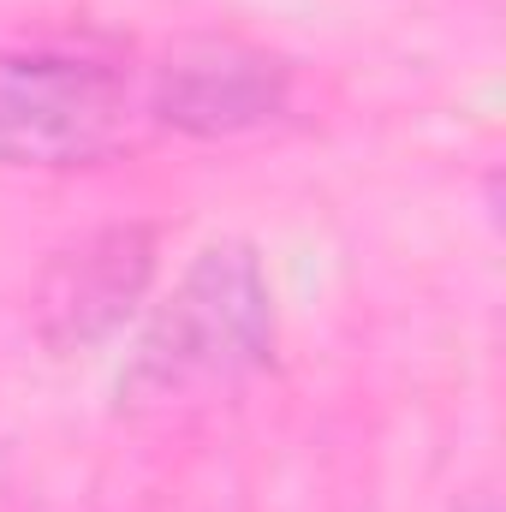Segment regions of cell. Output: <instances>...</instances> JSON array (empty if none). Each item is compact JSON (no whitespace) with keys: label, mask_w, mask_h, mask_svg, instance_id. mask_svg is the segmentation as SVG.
<instances>
[{"label":"cell","mask_w":506,"mask_h":512,"mask_svg":"<svg viewBox=\"0 0 506 512\" xmlns=\"http://www.w3.org/2000/svg\"><path fill=\"white\" fill-rule=\"evenodd\" d=\"M143 286H149V233L114 227L48 268L42 334L54 346H90L143 298Z\"/></svg>","instance_id":"4"},{"label":"cell","mask_w":506,"mask_h":512,"mask_svg":"<svg viewBox=\"0 0 506 512\" xmlns=\"http://www.w3.org/2000/svg\"><path fill=\"white\" fill-rule=\"evenodd\" d=\"M471 512H495V507H471Z\"/></svg>","instance_id":"5"},{"label":"cell","mask_w":506,"mask_h":512,"mask_svg":"<svg viewBox=\"0 0 506 512\" xmlns=\"http://www.w3.org/2000/svg\"><path fill=\"white\" fill-rule=\"evenodd\" d=\"M149 102L120 66L60 48H0V167H96L143 137Z\"/></svg>","instance_id":"1"},{"label":"cell","mask_w":506,"mask_h":512,"mask_svg":"<svg viewBox=\"0 0 506 512\" xmlns=\"http://www.w3.org/2000/svg\"><path fill=\"white\" fill-rule=\"evenodd\" d=\"M292 96V66L239 36H191L167 48L143 102L149 120L191 137H233L274 120Z\"/></svg>","instance_id":"3"},{"label":"cell","mask_w":506,"mask_h":512,"mask_svg":"<svg viewBox=\"0 0 506 512\" xmlns=\"http://www.w3.org/2000/svg\"><path fill=\"white\" fill-rule=\"evenodd\" d=\"M274 352V298L251 245L221 239L197 256L179 292L161 304L155 328L126 376L131 399H173L185 387L227 382L268 364Z\"/></svg>","instance_id":"2"}]
</instances>
